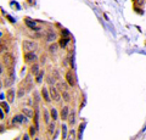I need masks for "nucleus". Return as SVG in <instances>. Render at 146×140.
<instances>
[{"label":"nucleus","mask_w":146,"mask_h":140,"mask_svg":"<svg viewBox=\"0 0 146 140\" xmlns=\"http://www.w3.org/2000/svg\"><path fill=\"white\" fill-rule=\"evenodd\" d=\"M22 49H23V52H31L38 49V44L32 42V40H23L22 42Z\"/></svg>","instance_id":"f257e3e1"},{"label":"nucleus","mask_w":146,"mask_h":140,"mask_svg":"<svg viewBox=\"0 0 146 140\" xmlns=\"http://www.w3.org/2000/svg\"><path fill=\"white\" fill-rule=\"evenodd\" d=\"M3 64L5 65V67H7V68H11V67H15L16 61H15V58H13L12 54H10V52L4 54V55H3Z\"/></svg>","instance_id":"f03ea898"},{"label":"nucleus","mask_w":146,"mask_h":140,"mask_svg":"<svg viewBox=\"0 0 146 140\" xmlns=\"http://www.w3.org/2000/svg\"><path fill=\"white\" fill-rule=\"evenodd\" d=\"M36 60H38V56L35 55L34 51L23 54V61H25V64H27V65H33V64L36 62Z\"/></svg>","instance_id":"7ed1b4c3"},{"label":"nucleus","mask_w":146,"mask_h":140,"mask_svg":"<svg viewBox=\"0 0 146 140\" xmlns=\"http://www.w3.org/2000/svg\"><path fill=\"white\" fill-rule=\"evenodd\" d=\"M23 85H25L27 93H29V92H32V90H33V88H34V82H33V78H32V73L28 74V76H27L26 78H25Z\"/></svg>","instance_id":"20e7f679"},{"label":"nucleus","mask_w":146,"mask_h":140,"mask_svg":"<svg viewBox=\"0 0 146 140\" xmlns=\"http://www.w3.org/2000/svg\"><path fill=\"white\" fill-rule=\"evenodd\" d=\"M50 96H51V100H54V101H56V102H58L61 100V95L58 94V90H57V88L56 87H54V85H50Z\"/></svg>","instance_id":"39448f33"},{"label":"nucleus","mask_w":146,"mask_h":140,"mask_svg":"<svg viewBox=\"0 0 146 140\" xmlns=\"http://www.w3.org/2000/svg\"><path fill=\"white\" fill-rule=\"evenodd\" d=\"M66 80L70 87H74L76 85V78H74V74H73V71L70 70L66 72Z\"/></svg>","instance_id":"423d86ee"},{"label":"nucleus","mask_w":146,"mask_h":140,"mask_svg":"<svg viewBox=\"0 0 146 140\" xmlns=\"http://www.w3.org/2000/svg\"><path fill=\"white\" fill-rule=\"evenodd\" d=\"M27 117L22 113V115H17V116H15L13 117V119H12V123L15 124V125H17L18 123H27Z\"/></svg>","instance_id":"0eeeda50"},{"label":"nucleus","mask_w":146,"mask_h":140,"mask_svg":"<svg viewBox=\"0 0 146 140\" xmlns=\"http://www.w3.org/2000/svg\"><path fill=\"white\" fill-rule=\"evenodd\" d=\"M6 100L9 104H12L13 101H15V89H7V92H6Z\"/></svg>","instance_id":"6e6552de"},{"label":"nucleus","mask_w":146,"mask_h":140,"mask_svg":"<svg viewBox=\"0 0 146 140\" xmlns=\"http://www.w3.org/2000/svg\"><path fill=\"white\" fill-rule=\"evenodd\" d=\"M68 116H70V108H68V106H63L60 112V118L62 121H66L68 118Z\"/></svg>","instance_id":"1a4fd4ad"},{"label":"nucleus","mask_w":146,"mask_h":140,"mask_svg":"<svg viewBox=\"0 0 146 140\" xmlns=\"http://www.w3.org/2000/svg\"><path fill=\"white\" fill-rule=\"evenodd\" d=\"M42 98H43V100L45 101V102H50L51 101V96H50V92L46 89V88H42Z\"/></svg>","instance_id":"9d476101"},{"label":"nucleus","mask_w":146,"mask_h":140,"mask_svg":"<svg viewBox=\"0 0 146 140\" xmlns=\"http://www.w3.org/2000/svg\"><path fill=\"white\" fill-rule=\"evenodd\" d=\"M22 113H23L27 118H33L34 117V111L32 108H28V107H23L22 108Z\"/></svg>","instance_id":"9b49d317"},{"label":"nucleus","mask_w":146,"mask_h":140,"mask_svg":"<svg viewBox=\"0 0 146 140\" xmlns=\"http://www.w3.org/2000/svg\"><path fill=\"white\" fill-rule=\"evenodd\" d=\"M13 83H15V78H13V77H10V76H7V74H6L5 79H4V85H5V88H10Z\"/></svg>","instance_id":"f8f14e48"},{"label":"nucleus","mask_w":146,"mask_h":140,"mask_svg":"<svg viewBox=\"0 0 146 140\" xmlns=\"http://www.w3.org/2000/svg\"><path fill=\"white\" fill-rule=\"evenodd\" d=\"M25 22H26V25L29 27V28H32L33 31H39V28L36 27V23L35 22H33V21H31L29 19H25Z\"/></svg>","instance_id":"ddd939ff"},{"label":"nucleus","mask_w":146,"mask_h":140,"mask_svg":"<svg viewBox=\"0 0 146 140\" xmlns=\"http://www.w3.org/2000/svg\"><path fill=\"white\" fill-rule=\"evenodd\" d=\"M43 77H44V71L40 70L38 72V74H35V83H38V84L42 83L43 82Z\"/></svg>","instance_id":"4468645a"},{"label":"nucleus","mask_w":146,"mask_h":140,"mask_svg":"<svg viewBox=\"0 0 146 140\" xmlns=\"http://www.w3.org/2000/svg\"><path fill=\"white\" fill-rule=\"evenodd\" d=\"M68 124H70V125H73V124H74L76 123V112L74 111H72L71 112V113H70V116H68Z\"/></svg>","instance_id":"2eb2a0df"},{"label":"nucleus","mask_w":146,"mask_h":140,"mask_svg":"<svg viewBox=\"0 0 146 140\" xmlns=\"http://www.w3.org/2000/svg\"><path fill=\"white\" fill-rule=\"evenodd\" d=\"M43 118H44V122L46 124H49L50 123V118H51V116H50V113H49V111L48 110H43Z\"/></svg>","instance_id":"dca6fc26"},{"label":"nucleus","mask_w":146,"mask_h":140,"mask_svg":"<svg viewBox=\"0 0 146 140\" xmlns=\"http://www.w3.org/2000/svg\"><path fill=\"white\" fill-rule=\"evenodd\" d=\"M55 129H56V124H55V121H54L52 123H49L48 124V132H49V134L50 135H54Z\"/></svg>","instance_id":"f3484780"},{"label":"nucleus","mask_w":146,"mask_h":140,"mask_svg":"<svg viewBox=\"0 0 146 140\" xmlns=\"http://www.w3.org/2000/svg\"><path fill=\"white\" fill-rule=\"evenodd\" d=\"M39 71H40V70H39V65L36 64V62L31 66V73H32V74H34V76H35V74H38V72H39Z\"/></svg>","instance_id":"a211bd4d"},{"label":"nucleus","mask_w":146,"mask_h":140,"mask_svg":"<svg viewBox=\"0 0 146 140\" xmlns=\"http://www.w3.org/2000/svg\"><path fill=\"white\" fill-rule=\"evenodd\" d=\"M68 42H70V39H68V37H63V35H62L61 39H60V43H58V45H60L61 48H65Z\"/></svg>","instance_id":"6ab92c4d"},{"label":"nucleus","mask_w":146,"mask_h":140,"mask_svg":"<svg viewBox=\"0 0 146 140\" xmlns=\"http://www.w3.org/2000/svg\"><path fill=\"white\" fill-rule=\"evenodd\" d=\"M40 98H42V96L39 95V93L34 90V92H33V101H34V105H38V104L40 102Z\"/></svg>","instance_id":"aec40b11"},{"label":"nucleus","mask_w":146,"mask_h":140,"mask_svg":"<svg viewBox=\"0 0 146 140\" xmlns=\"http://www.w3.org/2000/svg\"><path fill=\"white\" fill-rule=\"evenodd\" d=\"M61 133H62V139H66L67 135H68L67 124H62V125H61Z\"/></svg>","instance_id":"412c9836"},{"label":"nucleus","mask_w":146,"mask_h":140,"mask_svg":"<svg viewBox=\"0 0 146 140\" xmlns=\"http://www.w3.org/2000/svg\"><path fill=\"white\" fill-rule=\"evenodd\" d=\"M50 116H51V118L54 121H56L58 118V113H57V111H56V108L55 107H52L51 110H50Z\"/></svg>","instance_id":"4be33fe9"},{"label":"nucleus","mask_w":146,"mask_h":140,"mask_svg":"<svg viewBox=\"0 0 146 140\" xmlns=\"http://www.w3.org/2000/svg\"><path fill=\"white\" fill-rule=\"evenodd\" d=\"M56 39V34L54 32H48L46 33V40L48 42H54V40Z\"/></svg>","instance_id":"5701e85b"},{"label":"nucleus","mask_w":146,"mask_h":140,"mask_svg":"<svg viewBox=\"0 0 146 140\" xmlns=\"http://www.w3.org/2000/svg\"><path fill=\"white\" fill-rule=\"evenodd\" d=\"M61 95H62V99H63V100H65L66 102H68V101L71 100V96H70V94H68L67 90H63V92L61 93Z\"/></svg>","instance_id":"b1692460"},{"label":"nucleus","mask_w":146,"mask_h":140,"mask_svg":"<svg viewBox=\"0 0 146 140\" xmlns=\"http://www.w3.org/2000/svg\"><path fill=\"white\" fill-rule=\"evenodd\" d=\"M57 89L60 90V92H63V90H68V85L65 84V83L58 82V83H57Z\"/></svg>","instance_id":"393cba45"},{"label":"nucleus","mask_w":146,"mask_h":140,"mask_svg":"<svg viewBox=\"0 0 146 140\" xmlns=\"http://www.w3.org/2000/svg\"><path fill=\"white\" fill-rule=\"evenodd\" d=\"M84 127H85V124H84V123H82V124L79 125V129H78V137H77V138H78L79 140L82 139V137H83V132H84Z\"/></svg>","instance_id":"a878e982"},{"label":"nucleus","mask_w":146,"mask_h":140,"mask_svg":"<svg viewBox=\"0 0 146 140\" xmlns=\"http://www.w3.org/2000/svg\"><path fill=\"white\" fill-rule=\"evenodd\" d=\"M58 46H60V45H58L57 43H54V44H51L49 46V50H50V52H56L57 51V49H58Z\"/></svg>","instance_id":"bb28decb"},{"label":"nucleus","mask_w":146,"mask_h":140,"mask_svg":"<svg viewBox=\"0 0 146 140\" xmlns=\"http://www.w3.org/2000/svg\"><path fill=\"white\" fill-rule=\"evenodd\" d=\"M66 140H76V132H74V130H71L70 134L67 135Z\"/></svg>","instance_id":"cd10ccee"},{"label":"nucleus","mask_w":146,"mask_h":140,"mask_svg":"<svg viewBox=\"0 0 146 140\" xmlns=\"http://www.w3.org/2000/svg\"><path fill=\"white\" fill-rule=\"evenodd\" d=\"M0 106H1V108L4 111H5V113H7L9 111H10V108H9V105L6 102H0Z\"/></svg>","instance_id":"c85d7f7f"},{"label":"nucleus","mask_w":146,"mask_h":140,"mask_svg":"<svg viewBox=\"0 0 146 140\" xmlns=\"http://www.w3.org/2000/svg\"><path fill=\"white\" fill-rule=\"evenodd\" d=\"M35 133H36V128L34 125H31L29 127V135L31 137H35Z\"/></svg>","instance_id":"c756f323"},{"label":"nucleus","mask_w":146,"mask_h":140,"mask_svg":"<svg viewBox=\"0 0 146 140\" xmlns=\"http://www.w3.org/2000/svg\"><path fill=\"white\" fill-rule=\"evenodd\" d=\"M46 80H48V83H49L50 85H54V84H55V79L52 78V77H48Z\"/></svg>","instance_id":"7c9ffc66"},{"label":"nucleus","mask_w":146,"mask_h":140,"mask_svg":"<svg viewBox=\"0 0 146 140\" xmlns=\"http://www.w3.org/2000/svg\"><path fill=\"white\" fill-rule=\"evenodd\" d=\"M29 137H31V135H28V134L22 135V140H29Z\"/></svg>","instance_id":"2f4dec72"},{"label":"nucleus","mask_w":146,"mask_h":140,"mask_svg":"<svg viewBox=\"0 0 146 140\" xmlns=\"http://www.w3.org/2000/svg\"><path fill=\"white\" fill-rule=\"evenodd\" d=\"M3 118H4V113H3L1 108H0V119H3Z\"/></svg>","instance_id":"473e14b6"},{"label":"nucleus","mask_w":146,"mask_h":140,"mask_svg":"<svg viewBox=\"0 0 146 140\" xmlns=\"http://www.w3.org/2000/svg\"><path fill=\"white\" fill-rule=\"evenodd\" d=\"M3 72H4V68H3V65L0 64V74H3Z\"/></svg>","instance_id":"72a5a7b5"},{"label":"nucleus","mask_w":146,"mask_h":140,"mask_svg":"<svg viewBox=\"0 0 146 140\" xmlns=\"http://www.w3.org/2000/svg\"><path fill=\"white\" fill-rule=\"evenodd\" d=\"M1 89H3V82L0 80V90H1Z\"/></svg>","instance_id":"f704fd0d"},{"label":"nucleus","mask_w":146,"mask_h":140,"mask_svg":"<svg viewBox=\"0 0 146 140\" xmlns=\"http://www.w3.org/2000/svg\"><path fill=\"white\" fill-rule=\"evenodd\" d=\"M34 140H38V139H34Z\"/></svg>","instance_id":"c9c22d12"}]
</instances>
